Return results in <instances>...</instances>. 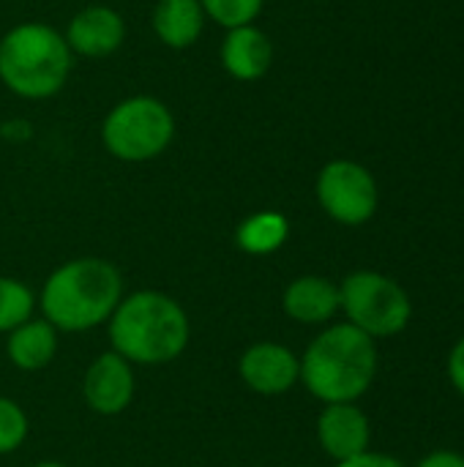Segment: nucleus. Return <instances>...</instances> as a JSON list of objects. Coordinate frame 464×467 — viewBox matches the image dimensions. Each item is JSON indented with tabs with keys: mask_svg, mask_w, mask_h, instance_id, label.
<instances>
[{
	"mask_svg": "<svg viewBox=\"0 0 464 467\" xmlns=\"http://www.w3.org/2000/svg\"><path fill=\"white\" fill-rule=\"evenodd\" d=\"M238 378L260 397H282L301 383V356L282 342H254L238 358Z\"/></svg>",
	"mask_w": 464,
	"mask_h": 467,
	"instance_id": "obj_9",
	"label": "nucleus"
},
{
	"mask_svg": "<svg viewBox=\"0 0 464 467\" xmlns=\"http://www.w3.org/2000/svg\"><path fill=\"white\" fill-rule=\"evenodd\" d=\"M219 63L230 79L243 82V85L257 82L271 71L273 41L257 22L230 27L219 47Z\"/></svg>",
	"mask_w": 464,
	"mask_h": 467,
	"instance_id": "obj_12",
	"label": "nucleus"
},
{
	"mask_svg": "<svg viewBox=\"0 0 464 467\" xmlns=\"http://www.w3.org/2000/svg\"><path fill=\"white\" fill-rule=\"evenodd\" d=\"M38 309L60 334H85L107 326L126 296L123 274L104 257H74L60 263L41 285Z\"/></svg>",
	"mask_w": 464,
	"mask_h": 467,
	"instance_id": "obj_2",
	"label": "nucleus"
},
{
	"mask_svg": "<svg viewBox=\"0 0 464 467\" xmlns=\"http://www.w3.org/2000/svg\"><path fill=\"white\" fill-rule=\"evenodd\" d=\"M282 312L301 326H328L339 315V285L317 274L298 276L282 293Z\"/></svg>",
	"mask_w": 464,
	"mask_h": 467,
	"instance_id": "obj_13",
	"label": "nucleus"
},
{
	"mask_svg": "<svg viewBox=\"0 0 464 467\" xmlns=\"http://www.w3.org/2000/svg\"><path fill=\"white\" fill-rule=\"evenodd\" d=\"M339 312L345 315V323L356 326L377 342L399 337L410 326L413 301L397 279L361 268L342 279Z\"/></svg>",
	"mask_w": 464,
	"mask_h": 467,
	"instance_id": "obj_6",
	"label": "nucleus"
},
{
	"mask_svg": "<svg viewBox=\"0 0 464 467\" xmlns=\"http://www.w3.org/2000/svg\"><path fill=\"white\" fill-rule=\"evenodd\" d=\"M416 467H464V457L457 451H432Z\"/></svg>",
	"mask_w": 464,
	"mask_h": 467,
	"instance_id": "obj_22",
	"label": "nucleus"
},
{
	"mask_svg": "<svg viewBox=\"0 0 464 467\" xmlns=\"http://www.w3.org/2000/svg\"><path fill=\"white\" fill-rule=\"evenodd\" d=\"M449 380L457 389V394L464 397V337L449 353Z\"/></svg>",
	"mask_w": 464,
	"mask_h": 467,
	"instance_id": "obj_20",
	"label": "nucleus"
},
{
	"mask_svg": "<svg viewBox=\"0 0 464 467\" xmlns=\"http://www.w3.org/2000/svg\"><path fill=\"white\" fill-rule=\"evenodd\" d=\"M317 202L328 219L342 227L366 224L380 205V189L369 167L353 159H331L317 172Z\"/></svg>",
	"mask_w": 464,
	"mask_h": 467,
	"instance_id": "obj_7",
	"label": "nucleus"
},
{
	"mask_svg": "<svg viewBox=\"0 0 464 467\" xmlns=\"http://www.w3.org/2000/svg\"><path fill=\"white\" fill-rule=\"evenodd\" d=\"M290 238V222L279 211H257L249 213L238 227H235V244L243 254L252 257H265L276 254Z\"/></svg>",
	"mask_w": 464,
	"mask_h": 467,
	"instance_id": "obj_16",
	"label": "nucleus"
},
{
	"mask_svg": "<svg viewBox=\"0 0 464 467\" xmlns=\"http://www.w3.org/2000/svg\"><path fill=\"white\" fill-rule=\"evenodd\" d=\"M137 397L134 367L115 350L98 353L82 375V400L96 416H120L131 408Z\"/></svg>",
	"mask_w": 464,
	"mask_h": 467,
	"instance_id": "obj_8",
	"label": "nucleus"
},
{
	"mask_svg": "<svg viewBox=\"0 0 464 467\" xmlns=\"http://www.w3.org/2000/svg\"><path fill=\"white\" fill-rule=\"evenodd\" d=\"M208 22L230 30L241 25H254L265 8V0H200Z\"/></svg>",
	"mask_w": 464,
	"mask_h": 467,
	"instance_id": "obj_18",
	"label": "nucleus"
},
{
	"mask_svg": "<svg viewBox=\"0 0 464 467\" xmlns=\"http://www.w3.org/2000/svg\"><path fill=\"white\" fill-rule=\"evenodd\" d=\"M27 435H30V419L25 408L16 400L0 394V457L19 451Z\"/></svg>",
	"mask_w": 464,
	"mask_h": 467,
	"instance_id": "obj_19",
	"label": "nucleus"
},
{
	"mask_svg": "<svg viewBox=\"0 0 464 467\" xmlns=\"http://www.w3.org/2000/svg\"><path fill=\"white\" fill-rule=\"evenodd\" d=\"M63 38H66L71 55L101 60V57L115 55L123 47V41H126V19L112 5L90 3V5L79 8L68 19V25L63 30Z\"/></svg>",
	"mask_w": 464,
	"mask_h": 467,
	"instance_id": "obj_10",
	"label": "nucleus"
},
{
	"mask_svg": "<svg viewBox=\"0 0 464 467\" xmlns=\"http://www.w3.org/2000/svg\"><path fill=\"white\" fill-rule=\"evenodd\" d=\"M208 16L200 0H156L150 27L167 49H189L205 33Z\"/></svg>",
	"mask_w": 464,
	"mask_h": 467,
	"instance_id": "obj_15",
	"label": "nucleus"
},
{
	"mask_svg": "<svg viewBox=\"0 0 464 467\" xmlns=\"http://www.w3.org/2000/svg\"><path fill=\"white\" fill-rule=\"evenodd\" d=\"M36 309L38 296L33 293L30 285L14 276H0V334H8L16 326L27 323Z\"/></svg>",
	"mask_w": 464,
	"mask_h": 467,
	"instance_id": "obj_17",
	"label": "nucleus"
},
{
	"mask_svg": "<svg viewBox=\"0 0 464 467\" xmlns=\"http://www.w3.org/2000/svg\"><path fill=\"white\" fill-rule=\"evenodd\" d=\"M30 467H68L66 462H57V460H41V462H33Z\"/></svg>",
	"mask_w": 464,
	"mask_h": 467,
	"instance_id": "obj_23",
	"label": "nucleus"
},
{
	"mask_svg": "<svg viewBox=\"0 0 464 467\" xmlns=\"http://www.w3.org/2000/svg\"><path fill=\"white\" fill-rule=\"evenodd\" d=\"M109 350L137 367H167L178 361L191 339L186 309L161 290L126 293L107 320Z\"/></svg>",
	"mask_w": 464,
	"mask_h": 467,
	"instance_id": "obj_1",
	"label": "nucleus"
},
{
	"mask_svg": "<svg viewBox=\"0 0 464 467\" xmlns=\"http://www.w3.org/2000/svg\"><path fill=\"white\" fill-rule=\"evenodd\" d=\"M74 55L63 33L46 22H19L0 36V82L25 101L57 96L71 77Z\"/></svg>",
	"mask_w": 464,
	"mask_h": 467,
	"instance_id": "obj_4",
	"label": "nucleus"
},
{
	"mask_svg": "<svg viewBox=\"0 0 464 467\" xmlns=\"http://www.w3.org/2000/svg\"><path fill=\"white\" fill-rule=\"evenodd\" d=\"M60 345V331L44 317H30L5 334V356L19 372H41L46 369Z\"/></svg>",
	"mask_w": 464,
	"mask_h": 467,
	"instance_id": "obj_14",
	"label": "nucleus"
},
{
	"mask_svg": "<svg viewBox=\"0 0 464 467\" xmlns=\"http://www.w3.org/2000/svg\"><path fill=\"white\" fill-rule=\"evenodd\" d=\"M178 123L172 109L148 93L120 99L101 120L104 150L126 164H145L159 159L175 140Z\"/></svg>",
	"mask_w": 464,
	"mask_h": 467,
	"instance_id": "obj_5",
	"label": "nucleus"
},
{
	"mask_svg": "<svg viewBox=\"0 0 464 467\" xmlns=\"http://www.w3.org/2000/svg\"><path fill=\"white\" fill-rule=\"evenodd\" d=\"M336 467H405L397 457L391 454H380V451H364L361 457H353L347 462H336Z\"/></svg>",
	"mask_w": 464,
	"mask_h": 467,
	"instance_id": "obj_21",
	"label": "nucleus"
},
{
	"mask_svg": "<svg viewBox=\"0 0 464 467\" xmlns=\"http://www.w3.org/2000/svg\"><path fill=\"white\" fill-rule=\"evenodd\" d=\"M317 443L334 462H347L369 451L372 424L356 402L323 405L317 416Z\"/></svg>",
	"mask_w": 464,
	"mask_h": 467,
	"instance_id": "obj_11",
	"label": "nucleus"
},
{
	"mask_svg": "<svg viewBox=\"0 0 464 467\" xmlns=\"http://www.w3.org/2000/svg\"><path fill=\"white\" fill-rule=\"evenodd\" d=\"M375 378L377 342L350 323H331L301 356V386L323 405L358 402Z\"/></svg>",
	"mask_w": 464,
	"mask_h": 467,
	"instance_id": "obj_3",
	"label": "nucleus"
}]
</instances>
